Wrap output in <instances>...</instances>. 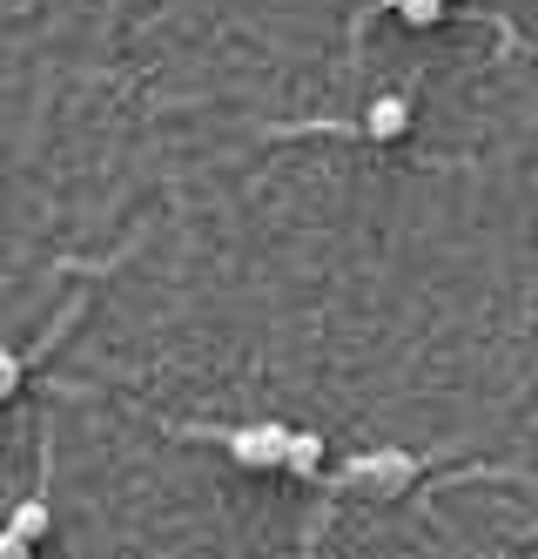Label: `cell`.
<instances>
[{
	"instance_id": "1",
	"label": "cell",
	"mask_w": 538,
	"mask_h": 559,
	"mask_svg": "<svg viewBox=\"0 0 538 559\" xmlns=\"http://www.w3.org/2000/svg\"><path fill=\"white\" fill-rule=\"evenodd\" d=\"M283 452H289V431L283 425H242V431H229V459L236 465H283Z\"/></svg>"
},
{
	"instance_id": "2",
	"label": "cell",
	"mask_w": 538,
	"mask_h": 559,
	"mask_svg": "<svg viewBox=\"0 0 538 559\" xmlns=\"http://www.w3.org/2000/svg\"><path fill=\"white\" fill-rule=\"evenodd\" d=\"M410 472H418V459H410V452H378V459H357L350 465V478H370V486H384V492H397Z\"/></svg>"
},
{
	"instance_id": "3",
	"label": "cell",
	"mask_w": 538,
	"mask_h": 559,
	"mask_svg": "<svg viewBox=\"0 0 538 559\" xmlns=\"http://www.w3.org/2000/svg\"><path fill=\"white\" fill-rule=\"evenodd\" d=\"M363 129L378 135V142H397L410 129V102L404 95H378V102H370V115H363Z\"/></svg>"
},
{
	"instance_id": "4",
	"label": "cell",
	"mask_w": 538,
	"mask_h": 559,
	"mask_svg": "<svg viewBox=\"0 0 538 559\" xmlns=\"http://www.w3.org/2000/svg\"><path fill=\"white\" fill-rule=\"evenodd\" d=\"M283 465H289V472H303V478H310V472H323V438H316V431H289Z\"/></svg>"
},
{
	"instance_id": "5",
	"label": "cell",
	"mask_w": 538,
	"mask_h": 559,
	"mask_svg": "<svg viewBox=\"0 0 538 559\" xmlns=\"http://www.w3.org/2000/svg\"><path fill=\"white\" fill-rule=\"evenodd\" d=\"M397 21L404 27H438L444 21V0H397Z\"/></svg>"
},
{
	"instance_id": "6",
	"label": "cell",
	"mask_w": 538,
	"mask_h": 559,
	"mask_svg": "<svg viewBox=\"0 0 538 559\" xmlns=\"http://www.w3.org/2000/svg\"><path fill=\"white\" fill-rule=\"evenodd\" d=\"M14 533H21V539H40V533H48V506H40V499H27V506L14 512Z\"/></svg>"
},
{
	"instance_id": "7",
	"label": "cell",
	"mask_w": 538,
	"mask_h": 559,
	"mask_svg": "<svg viewBox=\"0 0 538 559\" xmlns=\"http://www.w3.org/2000/svg\"><path fill=\"white\" fill-rule=\"evenodd\" d=\"M14 391H21V357L0 344V397H14Z\"/></svg>"
},
{
	"instance_id": "8",
	"label": "cell",
	"mask_w": 538,
	"mask_h": 559,
	"mask_svg": "<svg viewBox=\"0 0 538 559\" xmlns=\"http://www.w3.org/2000/svg\"><path fill=\"white\" fill-rule=\"evenodd\" d=\"M27 552H34V539H21L14 526H8V533H0V559H27Z\"/></svg>"
},
{
	"instance_id": "9",
	"label": "cell",
	"mask_w": 538,
	"mask_h": 559,
	"mask_svg": "<svg viewBox=\"0 0 538 559\" xmlns=\"http://www.w3.org/2000/svg\"><path fill=\"white\" fill-rule=\"evenodd\" d=\"M384 8H397V0H384Z\"/></svg>"
}]
</instances>
